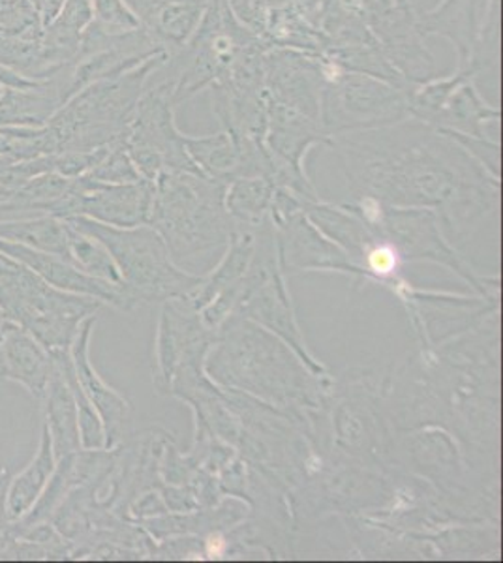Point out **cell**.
<instances>
[{"mask_svg":"<svg viewBox=\"0 0 503 563\" xmlns=\"http://www.w3.org/2000/svg\"><path fill=\"white\" fill-rule=\"evenodd\" d=\"M128 4L156 44L177 52L198 33L209 0H128Z\"/></svg>","mask_w":503,"mask_h":563,"instance_id":"8fae6325","label":"cell"},{"mask_svg":"<svg viewBox=\"0 0 503 563\" xmlns=\"http://www.w3.org/2000/svg\"><path fill=\"white\" fill-rule=\"evenodd\" d=\"M153 198L151 180L109 185L85 174L70 180L68 190L53 207L52 217H87L116 228H135L147 224Z\"/></svg>","mask_w":503,"mask_h":563,"instance_id":"52a82bcc","label":"cell"},{"mask_svg":"<svg viewBox=\"0 0 503 563\" xmlns=\"http://www.w3.org/2000/svg\"><path fill=\"white\" fill-rule=\"evenodd\" d=\"M263 77L271 102L282 103L321 121L319 109L324 77L318 55L286 47H269L263 53Z\"/></svg>","mask_w":503,"mask_h":563,"instance_id":"ba28073f","label":"cell"},{"mask_svg":"<svg viewBox=\"0 0 503 563\" xmlns=\"http://www.w3.org/2000/svg\"><path fill=\"white\" fill-rule=\"evenodd\" d=\"M55 361L25 327L0 316V382L23 385L32 397L44 398Z\"/></svg>","mask_w":503,"mask_h":563,"instance_id":"9c48e42d","label":"cell"},{"mask_svg":"<svg viewBox=\"0 0 503 563\" xmlns=\"http://www.w3.org/2000/svg\"><path fill=\"white\" fill-rule=\"evenodd\" d=\"M276 186L267 177H249L228 183L226 209L233 217L254 224L273 203Z\"/></svg>","mask_w":503,"mask_h":563,"instance_id":"d6986e66","label":"cell"},{"mask_svg":"<svg viewBox=\"0 0 503 563\" xmlns=\"http://www.w3.org/2000/svg\"><path fill=\"white\" fill-rule=\"evenodd\" d=\"M42 400L45 402V429L52 435L55 459L58 461L84 449L79 440L76 400L57 365L53 368Z\"/></svg>","mask_w":503,"mask_h":563,"instance_id":"5bb4252c","label":"cell"},{"mask_svg":"<svg viewBox=\"0 0 503 563\" xmlns=\"http://www.w3.org/2000/svg\"><path fill=\"white\" fill-rule=\"evenodd\" d=\"M103 302L53 288L23 263L0 252V310L50 353L68 352L79 325Z\"/></svg>","mask_w":503,"mask_h":563,"instance_id":"277c9868","label":"cell"},{"mask_svg":"<svg viewBox=\"0 0 503 563\" xmlns=\"http://www.w3.org/2000/svg\"><path fill=\"white\" fill-rule=\"evenodd\" d=\"M95 321V316H89L79 325V331L70 346L72 365H74L77 382L102 419L103 430H106V448H113L121 435L122 422L127 421L130 404L98 376V372L90 363L89 342Z\"/></svg>","mask_w":503,"mask_h":563,"instance_id":"7c38bea8","label":"cell"},{"mask_svg":"<svg viewBox=\"0 0 503 563\" xmlns=\"http://www.w3.org/2000/svg\"><path fill=\"white\" fill-rule=\"evenodd\" d=\"M496 121H500V109L484 102L472 79L455 89L444 108L434 117L430 126L473 137H486L483 132L484 124Z\"/></svg>","mask_w":503,"mask_h":563,"instance_id":"9a60e30c","label":"cell"},{"mask_svg":"<svg viewBox=\"0 0 503 563\" xmlns=\"http://www.w3.org/2000/svg\"><path fill=\"white\" fill-rule=\"evenodd\" d=\"M92 2V23L109 34H124L141 29L128 0H90Z\"/></svg>","mask_w":503,"mask_h":563,"instance_id":"ffe728a7","label":"cell"},{"mask_svg":"<svg viewBox=\"0 0 503 563\" xmlns=\"http://www.w3.org/2000/svg\"><path fill=\"white\" fill-rule=\"evenodd\" d=\"M90 177L109 185H127V183H138L141 175L135 169L134 162L130 161L127 147L122 141H117L109 147L108 154L103 156L98 166L89 172Z\"/></svg>","mask_w":503,"mask_h":563,"instance_id":"44dd1931","label":"cell"},{"mask_svg":"<svg viewBox=\"0 0 503 563\" xmlns=\"http://www.w3.org/2000/svg\"><path fill=\"white\" fill-rule=\"evenodd\" d=\"M185 147L201 174L210 179L226 180V183L236 180L237 169H239V147L230 132H220L207 137L185 135Z\"/></svg>","mask_w":503,"mask_h":563,"instance_id":"e0dca14e","label":"cell"},{"mask_svg":"<svg viewBox=\"0 0 503 563\" xmlns=\"http://www.w3.org/2000/svg\"><path fill=\"white\" fill-rule=\"evenodd\" d=\"M230 7L231 13L244 29L255 34L258 38H265L267 33L269 18H271V7L267 0H226Z\"/></svg>","mask_w":503,"mask_h":563,"instance_id":"7402d4cb","label":"cell"},{"mask_svg":"<svg viewBox=\"0 0 503 563\" xmlns=\"http://www.w3.org/2000/svg\"><path fill=\"white\" fill-rule=\"evenodd\" d=\"M55 466H57V459L53 453L52 435L44 424L36 455L32 456V461L26 464L23 472L8 479L7 494H4V511L8 519L12 522L25 519L32 507L36 506L40 496L44 494Z\"/></svg>","mask_w":503,"mask_h":563,"instance_id":"4fadbf2b","label":"cell"},{"mask_svg":"<svg viewBox=\"0 0 503 563\" xmlns=\"http://www.w3.org/2000/svg\"><path fill=\"white\" fill-rule=\"evenodd\" d=\"M331 145L345 156L353 185L382 203H434L455 214L497 194H489V174L472 154L415 119L332 135Z\"/></svg>","mask_w":503,"mask_h":563,"instance_id":"6da1fadb","label":"cell"},{"mask_svg":"<svg viewBox=\"0 0 503 563\" xmlns=\"http://www.w3.org/2000/svg\"><path fill=\"white\" fill-rule=\"evenodd\" d=\"M66 222V220H64ZM66 235L70 246V257L74 267L84 271L85 275L95 276L98 280L108 282L113 288L119 289L122 295L124 282L113 257L108 249L100 241L90 238L84 231L76 230L70 222H66ZM124 299V297H122ZM127 310V307H124Z\"/></svg>","mask_w":503,"mask_h":563,"instance_id":"ac0fdd59","label":"cell"},{"mask_svg":"<svg viewBox=\"0 0 503 563\" xmlns=\"http://www.w3.org/2000/svg\"><path fill=\"white\" fill-rule=\"evenodd\" d=\"M0 239L10 241V243L23 244L29 249L50 252V254H55V256L72 263L66 222L61 218L52 217V214L0 220Z\"/></svg>","mask_w":503,"mask_h":563,"instance_id":"2e32d148","label":"cell"},{"mask_svg":"<svg viewBox=\"0 0 503 563\" xmlns=\"http://www.w3.org/2000/svg\"><path fill=\"white\" fill-rule=\"evenodd\" d=\"M324 77L319 119L329 137L383 129L409 119V92L380 77L345 70L319 57Z\"/></svg>","mask_w":503,"mask_h":563,"instance_id":"8992f818","label":"cell"},{"mask_svg":"<svg viewBox=\"0 0 503 563\" xmlns=\"http://www.w3.org/2000/svg\"><path fill=\"white\" fill-rule=\"evenodd\" d=\"M162 52L122 76L79 90L47 121L55 154L87 153L124 140L147 79L166 63Z\"/></svg>","mask_w":503,"mask_h":563,"instance_id":"3957f363","label":"cell"},{"mask_svg":"<svg viewBox=\"0 0 503 563\" xmlns=\"http://www.w3.org/2000/svg\"><path fill=\"white\" fill-rule=\"evenodd\" d=\"M228 183L207 175L164 172L154 180L149 222L178 262H192L230 241L233 220L226 209Z\"/></svg>","mask_w":503,"mask_h":563,"instance_id":"7a4b0ae2","label":"cell"},{"mask_svg":"<svg viewBox=\"0 0 503 563\" xmlns=\"http://www.w3.org/2000/svg\"><path fill=\"white\" fill-rule=\"evenodd\" d=\"M66 222L108 249L124 282L122 297L127 310L140 302L186 294L199 284L198 276L173 267L164 239L151 225L116 228L87 217L66 218Z\"/></svg>","mask_w":503,"mask_h":563,"instance_id":"5b68a950","label":"cell"},{"mask_svg":"<svg viewBox=\"0 0 503 563\" xmlns=\"http://www.w3.org/2000/svg\"><path fill=\"white\" fill-rule=\"evenodd\" d=\"M0 252L4 256L26 265L42 280L52 284L53 288L63 289L68 294L89 295V297H95V299L124 310V299L119 289L113 288L108 282L85 275L84 271L77 269L63 257L50 254V252H42V250L29 249L23 244L10 243L4 239H0Z\"/></svg>","mask_w":503,"mask_h":563,"instance_id":"30bf717a","label":"cell"},{"mask_svg":"<svg viewBox=\"0 0 503 563\" xmlns=\"http://www.w3.org/2000/svg\"><path fill=\"white\" fill-rule=\"evenodd\" d=\"M64 2H66V0H36L42 25H50V23L57 18V13L61 12V8L64 7Z\"/></svg>","mask_w":503,"mask_h":563,"instance_id":"603a6c76","label":"cell"},{"mask_svg":"<svg viewBox=\"0 0 503 563\" xmlns=\"http://www.w3.org/2000/svg\"><path fill=\"white\" fill-rule=\"evenodd\" d=\"M4 90H7V87H4V85H0V98L4 95Z\"/></svg>","mask_w":503,"mask_h":563,"instance_id":"cb8c5ba5","label":"cell"}]
</instances>
